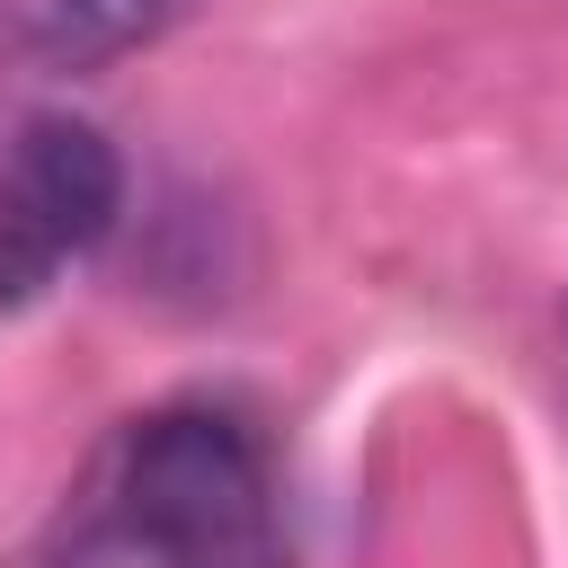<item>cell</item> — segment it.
I'll return each mask as SVG.
<instances>
[{
    "label": "cell",
    "mask_w": 568,
    "mask_h": 568,
    "mask_svg": "<svg viewBox=\"0 0 568 568\" xmlns=\"http://www.w3.org/2000/svg\"><path fill=\"white\" fill-rule=\"evenodd\" d=\"M124 213V160L80 115H27L0 151V311H27Z\"/></svg>",
    "instance_id": "cell-2"
},
{
    "label": "cell",
    "mask_w": 568,
    "mask_h": 568,
    "mask_svg": "<svg viewBox=\"0 0 568 568\" xmlns=\"http://www.w3.org/2000/svg\"><path fill=\"white\" fill-rule=\"evenodd\" d=\"M178 9H186V0H27L18 36H27V53L53 62V71H98V62L151 44Z\"/></svg>",
    "instance_id": "cell-3"
},
{
    "label": "cell",
    "mask_w": 568,
    "mask_h": 568,
    "mask_svg": "<svg viewBox=\"0 0 568 568\" xmlns=\"http://www.w3.org/2000/svg\"><path fill=\"white\" fill-rule=\"evenodd\" d=\"M115 541L151 568H284V497L266 435L240 408L178 399L124 435Z\"/></svg>",
    "instance_id": "cell-1"
}]
</instances>
